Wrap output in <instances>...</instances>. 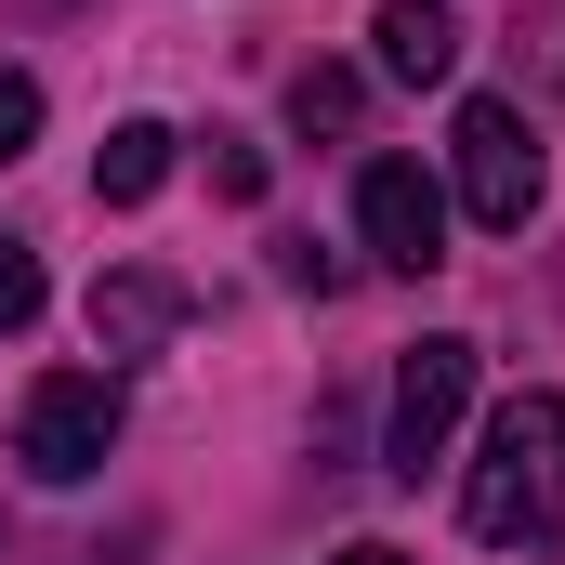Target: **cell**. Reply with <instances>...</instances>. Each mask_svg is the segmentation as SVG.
<instances>
[{"mask_svg": "<svg viewBox=\"0 0 565 565\" xmlns=\"http://www.w3.org/2000/svg\"><path fill=\"white\" fill-rule=\"evenodd\" d=\"M158 184H171V132H158V119H119V132L93 145V198H106V211H145Z\"/></svg>", "mask_w": 565, "mask_h": 565, "instance_id": "ba28073f", "label": "cell"}, {"mask_svg": "<svg viewBox=\"0 0 565 565\" xmlns=\"http://www.w3.org/2000/svg\"><path fill=\"white\" fill-rule=\"evenodd\" d=\"M329 565H408V553H382V540H355V553H329Z\"/></svg>", "mask_w": 565, "mask_h": 565, "instance_id": "4fadbf2b", "label": "cell"}, {"mask_svg": "<svg viewBox=\"0 0 565 565\" xmlns=\"http://www.w3.org/2000/svg\"><path fill=\"white\" fill-rule=\"evenodd\" d=\"M355 224H369V250L395 264V277H434L447 264V198H434L422 158H369V184H355Z\"/></svg>", "mask_w": 565, "mask_h": 565, "instance_id": "5b68a950", "label": "cell"}, {"mask_svg": "<svg viewBox=\"0 0 565 565\" xmlns=\"http://www.w3.org/2000/svg\"><path fill=\"white\" fill-rule=\"evenodd\" d=\"M369 40H382V79H408V93H434V79L460 66V13H447V0H382Z\"/></svg>", "mask_w": 565, "mask_h": 565, "instance_id": "8992f818", "label": "cell"}, {"mask_svg": "<svg viewBox=\"0 0 565 565\" xmlns=\"http://www.w3.org/2000/svg\"><path fill=\"white\" fill-rule=\"evenodd\" d=\"M106 447H119V382H106V369H53V382L26 395V422H13V460H26L40 487L106 473Z\"/></svg>", "mask_w": 565, "mask_h": 565, "instance_id": "7a4b0ae2", "label": "cell"}, {"mask_svg": "<svg viewBox=\"0 0 565 565\" xmlns=\"http://www.w3.org/2000/svg\"><path fill=\"white\" fill-rule=\"evenodd\" d=\"M26 145H40V79H26V66H0V171H13Z\"/></svg>", "mask_w": 565, "mask_h": 565, "instance_id": "30bf717a", "label": "cell"}, {"mask_svg": "<svg viewBox=\"0 0 565 565\" xmlns=\"http://www.w3.org/2000/svg\"><path fill=\"white\" fill-rule=\"evenodd\" d=\"M171 329H184V289L171 277H106L93 289V342H106V355H158Z\"/></svg>", "mask_w": 565, "mask_h": 565, "instance_id": "52a82bcc", "label": "cell"}, {"mask_svg": "<svg viewBox=\"0 0 565 565\" xmlns=\"http://www.w3.org/2000/svg\"><path fill=\"white\" fill-rule=\"evenodd\" d=\"M211 184H224V198H264V145H237V132H211Z\"/></svg>", "mask_w": 565, "mask_h": 565, "instance_id": "7c38bea8", "label": "cell"}, {"mask_svg": "<svg viewBox=\"0 0 565 565\" xmlns=\"http://www.w3.org/2000/svg\"><path fill=\"white\" fill-rule=\"evenodd\" d=\"M460 526L487 553H553L565 540V395H513L487 422L473 473H460Z\"/></svg>", "mask_w": 565, "mask_h": 565, "instance_id": "6da1fadb", "label": "cell"}, {"mask_svg": "<svg viewBox=\"0 0 565 565\" xmlns=\"http://www.w3.org/2000/svg\"><path fill=\"white\" fill-rule=\"evenodd\" d=\"M26 316H40V250L0 237V329H26Z\"/></svg>", "mask_w": 565, "mask_h": 565, "instance_id": "8fae6325", "label": "cell"}, {"mask_svg": "<svg viewBox=\"0 0 565 565\" xmlns=\"http://www.w3.org/2000/svg\"><path fill=\"white\" fill-rule=\"evenodd\" d=\"M460 408H473V342H460V329L408 342V369H395V434H382V460H395V473L422 487V460H447Z\"/></svg>", "mask_w": 565, "mask_h": 565, "instance_id": "3957f363", "label": "cell"}, {"mask_svg": "<svg viewBox=\"0 0 565 565\" xmlns=\"http://www.w3.org/2000/svg\"><path fill=\"white\" fill-rule=\"evenodd\" d=\"M460 211H473L487 237H513V224L540 211V145H526V119H513L500 93L460 106Z\"/></svg>", "mask_w": 565, "mask_h": 565, "instance_id": "277c9868", "label": "cell"}, {"mask_svg": "<svg viewBox=\"0 0 565 565\" xmlns=\"http://www.w3.org/2000/svg\"><path fill=\"white\" fill-rule=\"evenodd\" d=\"M355 106H369L355 66H302V79H289V119H302V132H355Z\"/></svg>", "mask_w": 565, "mask_h": 565, "instance_id": "9c48e42d", "label": "cell"}]
</instances>
